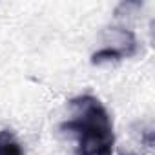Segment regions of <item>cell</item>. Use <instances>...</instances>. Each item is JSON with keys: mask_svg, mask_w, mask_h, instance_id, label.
I'll return each instance as SVG.
<instances>
[{"mask_svg": "<svg viewBox=\"0 0 155 155\" xmlns=\"http://www.w3.org/2000/svg\"><path fill=\"white\" fill-rule=\"evenodd\" d=\"M60 130L75 140L77 155H111L115 144L113 122L104 104L93 95L69 101V119Z\"/></svg>", "mask_w": 155, "mask_h": 155, "instance_id": "obj_1", "label": "cell"}, {"mask_svg": "<svg viewBox=\"0 0 155 155\" xmlns=\"http://www.w3.org/2000/svg\"><path fill=\"white\" fill-rule=\"evenodd\" d=\"M0 155H24L20 140L8 128L0 130Z\"/></svg>", "mask_w": 155, "mask_h": 155, "instance_id": "obj_2", "label": "cell"}]
</instances>
